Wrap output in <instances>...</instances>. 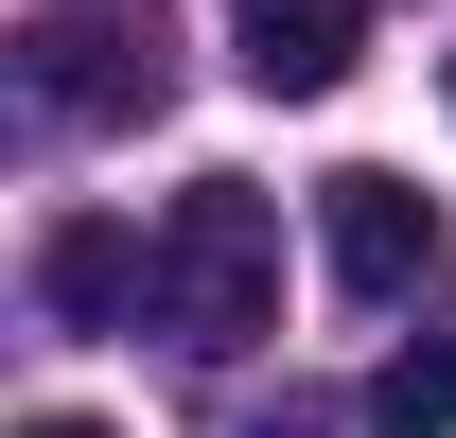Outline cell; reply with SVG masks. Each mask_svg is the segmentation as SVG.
Segmentation results:
<instances>
[{
	"label": "cell",
	"instance_id": "1",
	"mask_svg": "<svg viewBox=\"0 0 456 438\" xmlns=\"http://www.w3.org/2000/svg\"><path fill=\"white\" fill-rule=\"evenodd\" d=\"M141 333L228 369L246 333H281V193L264 175H193L159 228H141Z\"/></svg>",
	"mask_w": 456,
	"mask_h": 438
},
{
	"label": "cell",
	"instance_id": "2",
	"mask_svg": "<svg viewBox=\"0 0 456 438\" xmlns=\"http://www.w3.org/2000/svg\"><path fill=\"white\" fill-rule=\"evenodd\" d=\"M123 106H159V36L123 0H53L36 18V123H123Z\"/></svg>",
	"mask_w": 456,
	"mask_h": 438
},
{
	"label": "cell",
	"instance_id": "3",
	"mask_svg": "<svg viewBox=\"0 0 456 438\" xmlns=\"http://www.w3.org/2000/svg\"><path fill=\"white\" fill-rule=\"evenodd\" d=\"M316 264H334V298H403V280L439 264V193H403V175H316Z\"/></svg>",
	"mask_w": 456,
	"mask_h": 438
},
{
	"label": "cell",
	"instance_id": "4",
	"mask_svg": "<svg viewBox=\"0 0 456 438\" xmlns=\"http://www.w3.org/2000/svg\"><path fill=\"white\" fill-rule=\"evenodd\" d=\"M228 53H246V88L316 106V88H351V53H369V0H228Z\"/></svg>",
	"mask_w": 456,
	"mask_h": 438
},
{
	"label": "cell",
	"instance_id": "5",
	"mask_svg": "<svg viewBox=\"0 0 456 438\" xmlns=\"http://www.w3.org/2000/svg\"><path fill=\"white\" fill-rule=\"evenodd\" d=\"M369 421H387V438H456V298L369 369Z\"/></svg>",
	"mask_w": 456,
	"mask_h": 438
},
{
	"label": "cell",
	"instance_id": "6",
	"mask_svg": "<svg viewBox=\"0 0 456 438\" xmlns=\"http://www.w3.org/2000/svg\"><path fill=\"white\" fill-rule=\"evenodd\" d=\"M36 298H53L70 333H88V316H141V246H123V228H53V246H36Z\"/></svg>",
	"mask_w": 456,
	"mask_h": 438
},
{
	"label": "cell",
	"instance_id": "7",
	"mask_svg": "<svg viewBox=\"0 0 456 438\" xmlns=\"http://www.w3.org/2000/svg\"><path fill=\"white\" fill-rule=\"evenodd\" d=\"M18 438H106V421H18Z\"/></svg>",
	"mask_w": 456,
	"mask_h": 438
},
{
	"label": "cell",
	"instance_id": "8",
	"mask_svg": "<svg viewBox=\"0 0 456 438\" xmlns=\"http://www.w3.org/2000/svg\"><path fill=\"white\" fill-rule=\"evenodd\" d=\"M264 438H298V421H264Z\"/></svg>",
	"mask_w": 456,
	"mask_h": 438
},
{
	"label": "cell",
	"instance_id": "9",
	"mask_svg": "<svg viewBox=\"0 0 456 438\" xmlns=\"http://www.w3.org/2000/svg\"><path fill=\"white\" fill-rule=\"evenodd\" d=\"M439 88H456V70H439Z\"/></svg>",
	"mask_w": 456,
	"mask_h": 438
}]
</instances>
